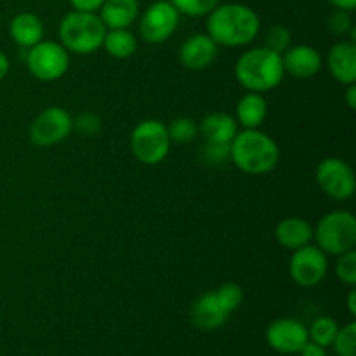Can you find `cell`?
I'll return each instance as SVG.
<instances>
[{"instance_id":"6da1fadb","label":"cell","mask_w":356,"mask_h":356,"mask_svg":"<svg viewBox=\"0 0 356 356\" xmlns=\"http://www.w3.org/2000/svg\"><path fill=\"white\" fill-rule=\"evenodd\" d=\"M261 19L243 3H219L207 14V35L222 47H243L259 35Z\"/></svg>"},{"instance_id":"7a4b0ae2","label":"cell","mask_w":356,"mask_h":356,"mask_svg":"<svg viewBox=\"0 0 356 356\" xmlns=\"http://www.w3.org/2000/svg\"><path fill=\"white\" fill-rule=\"evenodd\" d=\"M229 160L250 176L268 174L277 167L280 149L273 138L259 129H243L229 143Z\"/></svg>"},{"instance_id":"3957f363","label":"cell","mask_w":356,"mask_h":356,"mask_svg":"<svg viewBox=\"0 0 356 356\" xmlns=\"http://www.w3.org/2000/svg\"><path fill=\"white\" fill-rule=\"evenodd\" d=\"M285 75L282 54L268 47H254L243 52L235 65V79L250 92H268L282 83Z\"/></svg>"},{"instance_id":"277c9868","label":"cell","mask_w":356,"mask_h":356,"mask_svg":"<svg viewBox=\"0 0 356 356\" xmlns=\"http://www.w3.org/2000/svg\"><path fill=\"white\" fill-rule=\"evenodd\" d=\"M106 31V26L97 13L72 10L59 23V44L73 54H92L103 47Z\"/></svg>"},{"instance_id":"5b68a950","label":"cell","mask_w":356,"mask_h":356,"mask_svg":"<svg viewBox=\"0 0 356 356\" xmlns=\"http://www.w3.org/2000/svg\"><path fill=\"white\" fill-rule=\"evenodd\" d=\"M316 247L327 256H341L356 245V219L350 211H332L313 229Z\"/></svg>"},{"instance_id":"8992f818","label":"cell","mask_w":356,"mask_h":356,"mask_svg":"<svg viewBox=\"0 0 356 356\" xmlns=\"http://www.w3.org/2000/svg\"><path fill=\"white\" fill-rule=\"evenodd\" d=\"M169 132L167 125L159 120L139 122L131 132V152L136 159L146 165H156L170 152Z\"/></svg>"},{"instance_id":"52a82bcc","label":"cell","mask_w":356,"mask_h":356,"mask_svg":"<svg viewBox=\"0 0 356 356\" xmlns=\"http://www.w3.org/2000/svg\"><path fill=\"white\" fill-rule=\"evenodd\" d=\"M28 72L42 82L59 80L70 68V52L59 42L40 40L26 52Z\"/></svg>"},{"instance_id":"ba28073f","label":"cell","mask_w":356,"mask_h":356,"mask_svg":"<svg viewBox=\"0 0 356 356\" xmlns=\"http://www.w3.org/2000/svg\"><path fill=\"white\" fill-rule=\"evenodd\" d=\"M315 179L320 190L334 200L344 202L353 197L356 177L350 163L344 162L343 159H337V156L323 159L316 165Z\"/></svg>"},{"instance_id":"9c48e42d","label":"cell","mask_w":356,"mask_h":356,"mask_svg":"<svg viewBox=\"0 0 356 356\" xmlns=\"http://www.w3.org/2000/svg\"><path fill=\"white\" fill-rule=\"evenodd\" d=\"M181 14L169 0L153 2L139 19V37L148 44H163L177 30Z\"/></svg>"},{"instance_id":"30bf717a","label":"cell","mask_w":356,"mask_h":356,"mask_svg":"<svg viewBox=\"0 0 356 356\" xmlns=\"http://www.w3.org/2000/svg\"><path fill=\"white\" fill-rule=\"evenodd\" d=\"M73 131V118L65 108L61 106H51L42 110L37 117L33 118L30 125V141L35 146H45L58 145V143L65 141Z\"/></svg>"},{"instance_id":"8fae6325","label":"cell","mask_w":356,"mask_h":356,"mask_svg":"<svg viewBox=\"0 0 356 356\" xmlns=\"http://www.w3.org/2000/svg\"><path fill=\"white\" fill-rule=\"evenodd\" d=\"M327 271H329L327 254L313 243L294 250L289 263V273L299 287H315L325 278Z\"/></svg>"},{"instance_id":"7c38bea8","label":"cell","mask_w":356,"mask_h":356,"mask_svg":"<svg viewBox=\"0 0 356 356\" xmlns=\"http://www.w3.org/2000/svg\"><path fill=\"white\" fill-rule=\"evenodd\" d=\"M309 341L308 327L296 318H278L266 329V343L282 355H296Z\"/></svg>"},{"instance_id":"4fadbf2b","label":"cell","mask_w":356,"mask_h":356,"mask_svg":"<svg viewBox=\"0 0 356 356\" xmlns=\"http://www.w3.org/2000/svg\"><path fill=\"white\" fill-rule=\"evenodd\" d=\"M219 45L207 33H195L183 42L179 49V61L184 68L200 72L211 66L218 58Z\"/></svg>"},{"instance_id":"5bb4252c","label":"cell","mask_w":356,"mask_h":356,"mask_svg":"<svg viewBox=\"0 0 356 356\" xmlns=\"http://www.w3.org/2000/svg\"><path fill=\"white\" fill-rule=\"evenodd\" d=\"M282 65L296 79H312L322 70L323 59L312 45H294L282 54Z\"/></svg>"},{"instance_id":"9a60e30c","label":"cell","mask_w":356,"mask_h":356,"mask_svg":"<svg viewBox=\"0 0 356 356\" xmlns=\"http://www.w3.org/2000/svg\"><path fill=\"white\" fill-rule=\"evenodd\" d=\"M329 72L343 86L356 83V44L351 40H341L330 47L327 56Z\"/></svg>"},{"instance_id":"2e32d148","label":"cell","mask_w":356,"mask_h":356,"mask_svg":"<svg viewBox=\"0 0 356 356\" xmlns=\"http://www.w3.org/2000/svg\"><path fill=\"white\" fill-rule=\"evenodd\" d=\"M229 313L221 305L216 291L200 296L191 306V320L202 330H216L228 320Z\"/></svg>"},{"instance_id":"e0dca14e","label":"cell","mask_w":356,"mask_h":356,"mask_svg":"<svg viewBox=\"0 0 356 356\" xmlns=\"http://www.w3.org/2000/svg\"><path fill=\"white\" fill-rule=\"evenodd\" d=\"M97 13L106 30H125L139 17V0H104Z\"/></svg>"},{"instance_id":"ac0fdd59","label":"cell","mask_w":356,"mask_h":356,"mask_svg":"<svg viewBox=\"0 0 356 356\" xmlns=\"http://www.w3.org/2000/svg\"><path fill=\"white\" fill-rule=\"evenodd\" d=\"M275 238L284 249L298 250L313 240V226L302 218H285L275 228Z\"/></svg>"},{"instance_id":"d6986e66","label":"cell","mask_w":356,"mask_h":356,"mask_svg":"<svg viewBox=\"0 0 356 356\" xmlns=\"http://www.w3.org/2000/svg\"><path fill=\"white\" fill-rule=\"evenodd\" d=\"M9 35L21 49H30L44 40V23L33 13H19L10 19Z\"/></svg>"},{"instance_id":"ffe728a7","label":"cell","mask_w":356,"mask_h":356,"mask_svg":"<svg viewBox=\"0 0 356 356\" xmlns=\"http://www.w3.org/2000/svg\"><path fill=\"white\" fill-rule=\"evenodd\" d=\"M236 132H238V124L235 117L225 111L207 115L198 124V134L205 139V143H232Z\"/></svg>"},{"instance_id":"44dd1931","label":"cell","mask_w":356,"mask_h":356,"mask_svg":"<svg viewBox=\"0 0 356 356\" xmlns=\"http://www.w3.org/2000/svg\"><path fill=\"white\" fill-rule=\"evenodd\" d=\"M268 115V103L261 92L243 94L236 103V124L243 129H259Z\"/></svg>"},{"instance_id":"7402d4cb","label":"cell","mask_w":356,"mask_h":356,"mask_svg":"<svg viewBox=\"0 0 356 356\" xmlns=\"http://www.w3.org/2000/svg\"><path fill=\"white\" fill-rule=\"evenodd\" d=\"M103 49L115 59H129L138 51V38L129 28L125 30H108L104 35Z\"/></svg>"},{"instance_id":"603a6c76","label":"cell","mask_w":356,"mask_h":356,"mask_svg":"<svg viewBox=\"0 0 356 356\" xmlns=\"http://www.w3.org/2000/svg\"><path fill=\"white\" fill-rule=\"evenodd\" d=\"M337 330H339V325H337V322L332 316H320L308 329V337L313 343L320 344L323 348H329L332 346Z\"/></svg>"},{"instance_id":"cb8c5ba5","label":"cell","mask_w":356,"mask_h":356,"mask_svg":"<svg viewBox=\"0 0 356 356\" xmlns=\"http://www.w3.org/2000/svg\"><path fill=\"white\" fill-rule=\"evenodd\" d=\"M167 132H169L170 141L184 145V143H190L197 138L198 124H195V122L188 117L174 118V120L170 122V125H167Z\"/></svg>"},{"instance_id":"d4e9b609","label":"cell","mask_w":356,"mask_h":356,"mask_svg":"<svg viewBox=\"0 0 356 356\" xmlns=\"http://www.w3.org/2000/svg\"><path fill=\"white\" fill-rule=\"evenodd\" d=\"M334 351L337 356H356V323L350 322L337 330L334 337Z\"/></svg>"},{"instance_id":"484cf974","label":"cell","mask_w":356,"mask_h":356,"mask_svg":"<svg viewBox=\"0 0 356 356\" xmlns=\"http://www.w3.org/2000/svg\"><path fill=\"white\" fill-rule=\"evenodd\" d=\"M177 13L184 14V16L191 17H200L207 16L214 7L221 3V0H169Z\"/></svg>"},{"instance_id":"4316f807","label":"cell","mask_w":356,"mask_h":356,"mask_svg":"<svg viewBox=\"0 0 356 356\" xmlns=\"http://www.w3.org/2000/svg\"><path fill=\"white\" fill-rule=\"evenodd\" d=\"M336 277L348 287H355L356 284V252L355 249L337 256L336 261Z\"/></svg>"},{"instance_id":"83f0119b","label":"cell","mask_w":356,"mask_h":356,"mask_svg":"<svg viewBox=\"0 0 356 356\" xmlns=\"http://www.w3.org/2000/svg\"><path fill=\"white\" fill-rule=\"evenodd\" d=\"M216 296H218L221 305L225 306V309L229 315L242 306L243 298H245V296H243V289L240 287L238 284H233V282L216 289Z\"/></svg>"},{"instance_id":"f1b7e54d","label":"cell","mask_w":356,"mask_h":356,"mask_svg":"<svg viewBox=\"0 0 356 356\" xmlns=\"http://www.w3.org/2000/svg\"><path fill=\"white\" fill-rule=\"evenodd\" d=\"M291 31L287 30L282 24H275L268 30L266 37H264V47H268L270 51L277 52V54H284L289 47H291Z\"/></svg>"},{"instance_id":"f546056e","label":"cell","mask_w":356,"mask_h":356,"mask_svg":"<svg viewBox=\"0 0 356 356\" xmlns=\"http://www.w3.org/2000/svg\"><path fill=\"white\" fill-rule=\"evenodd\" d=\"M351 26H353V19H351V14L348 10L336 9L327 19V28H329L330 33L337 35V37L346 35L351 30Z\"/></svg>"},{"instance_id":"4dcf8cb0","label":"cell","mask_w":356,"mask_h":356,"mask_svg":"<svg viewBox=\"0 0 356 356\" xmlns=\"http://www.w3.org/2000/svg\"><path fill=\"white\" fill-rule=\"evenodd\" d=\"M204 159L212 165H222L229 160V143H205Z\"/></svg>"},{"instance_id":"1f68e13d","label":"cell","mask_w":356,"mask_h":356,"mask_svg":"<svg viewBox=\"0 0 356 356\" xmlns=\"http://www.w3.org/2000/svg\"><path fill=\"white\" fill-rule=\"evenodd\" d=\"M101 129V118L96 113H80L73 118V131L80 132L82 136H94Z\"/></svg>"},{"instance_id":"d6a6232c","label":"cell","mask_w":356,"mask_h":356,"mask_svg":"<svg viewBox=\"0 0 356 356\" xmlns=\"http://www.w3.org/2000/svg\"><path fill=\"white\" fill-rule=\"evenodd\" d=\"M103 2L104 0H70L73 10H83V13H97Z\"/></svg>"},{"instance_id":"836d02e7","label":"cell","mask_w":356,"mask_h":356,"mask_svg":"<svg viewBox=\"0 0 356 356\" xmlns=\"http://www.w3.org/2000/svg\"><path fill=\"white\" fill-rule=\"evenodd\" d=\"M301 356H327L325 348L320 346V344L313 343V341H308V343L302 346V350L299 351Z\"/></svg>"},{"instance_id":"e575fe53","label":"cell","mask_w":356,"mask_h":356,"mask_svg":"<svg viewBox=\"0 0 356 356\" xmlns=\"http://www.w3.org/2000/svg\"><path fill=\"white\" fill-rule=\"evenodd\" d=\"M327 2H329L334 9L348 10V13H351L356 7V0H327Z\"/></svg>"},{"instance_id":"d590c367","label":"cell","mask_w":356,"mask_h":356,"mask_svg":"<svg viewBox=\"0 0 356 356\" xmlns=\"http://www.w3.org/2000/svg\"><path fill=\"white\" fill-rule=\"evenodd\" d=\"M344 99L350 110H356V83L346 86V92H344Z\"/></svg>"},{"instance_id":"8d00e7d4","label":"cell","mask_w":356,"mask_h":356,"mask_svg":"<svg viewBox=\"0 0 356 356\" xmlns=\"http://www.w3.org/2000/svg\"><path fill=\"white\" fill-rule=\"evenodd\" d=\"M7 73H9V58L0 51V82L6 79Z\"/></svg>"},{"instance_id":"74e56055","label":"cell","mask_w":356,"mask_h":356,"mask_svg":"<svg viewBox=\"0 0 356 356\" xmlns=\"http://www.w3.org/2000/svg\"><path fill=\"white\" fill-rule=\"evenodd\" d=\"M346 306H348V312H350V315L356 316V291L355 289H351L350 294H348Z\"/></svg>"}]
</instances>
